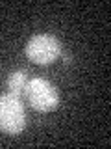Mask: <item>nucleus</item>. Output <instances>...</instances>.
<instances>
[{
    "mask_svg": "<svg viewBox=\"0 0 111 149\" xmlns=\"http://www.w3.org/2000/svg\"><path fill=\"white\" fill-rule=\"evenodd\" d=\"M24 95L32 108L35 112H41V114L54 112L59 106V101H61L58 88L50 80L41 78V77L28 80L26 88H24Z\"/></svg>",
    "mask_w": 111,
    "mask_h": 149,
    "instance_id": "nucleus-1",
    "label": "nucleus"
},
{
    "mask_svg": "<svg viewBox=\"0 0 111 149\" xmlns=\"http://www.w3.org/2000/svg\"><path fill=\"white\" fill-rule=\"evenodd\" d=\"M26 129V110L21 97L15 93L0 95V132L17 136Z\"/></svg>",
    "mask_w": 111,
    "mask_h": 149,
    "instance_id": "nucleus-2",
    "label": "nucleus"
},
{
    "mask_svg": "<svg viewBox=\"0 0 111 149\" xmlns=\"http://www.w3.org/2000/svg\"><path fill=\"white\" fill-rule=\"evenodd\" d=\"M24 52L35 65H50L61 56V41L54 34H35L28 39Z\"/></svg>",
    "mask_w": 111,
    "mask_h": 149,
    "instance_id": "nucleus-3",
    "label": "nucleus"
},
{
    "mask_svg": "<svg viewBox=\"0 0 111 149\" xmlns=\"http://www.w3.org/2000/svg\"><path fill=\"white\" fill-rule=\"evenodd\" d=\"M28 84V73L24 69H18V71H13L8 78V90L11 93L21 97V93H24V88Z\"/></svg>",
    "mask_w": 111,
    "mask_h": 149,
    "instance_id": "nucleus-4",
    "label": "nucleus"
},
{
    "mask_svg": "<svg viewBox=\"0 0 111 149\" xmlns=\"http://www.w3.org/2000/svg\"><path fill=\"white\" fill-rule=\"evenodd\" d=\"M63 62H65V63H71V62H72V56H71V54H63Z\"/></svg>",
    "mask_w": 111,
    "mask_h": 149,
    "instance_id": "nucleus-5",
    "label": "nucleus"
}]
</instances>
